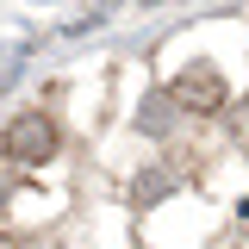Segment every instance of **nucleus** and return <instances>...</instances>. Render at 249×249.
<instances>
[{"label":"nucleus","mask_w":249,"mask_h":249,"mask_svg":"<svg viewBox=\"0 0 249 249\" xmlns=\"http://www.w3.org/2000/svg\"><path fill=\"white\" fill-rule=\"evenodd\" d=\"M175 100H181V106H199V112H212V106H224V81H218L212 69H187L181 81H175Z\"/></svg>","instance_id":"obj_2"},{"label":"nucleus","mask_w":249,"mask_h":249,"mask_svg":"<svg viewBox=\"0 0 249 249\" xmlns=\"http://www.w3.org/2000/svg\"><path fill=\"white\" fill-rule=\"evenodd\" d=\"M50 150H56L50 112H19V119L6 124V156L13 162H50Z\"/></svg>","instance_id":"obj_1"}]
</instances>
